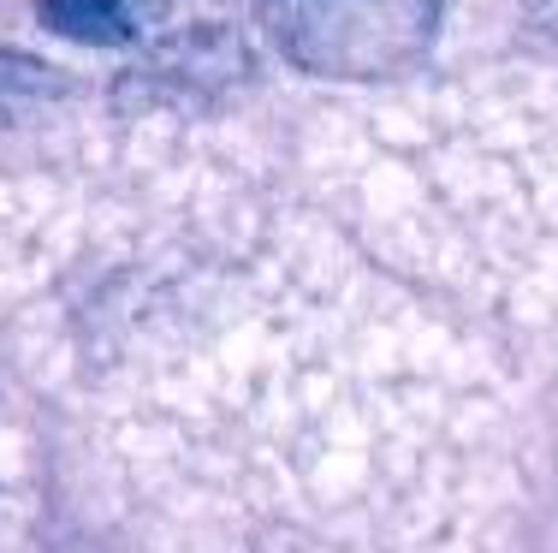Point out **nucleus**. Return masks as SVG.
<instances>
[{
	"label": "nucleus",
	"mask_w": 558,
	"mask_h": 553,
	"mask_svg": "<svg viewBox=\"0 0 558 553\" xmlns=\"http://www.w3.org/2000/svg\"><path fill=\"white\" fill-rule=\"evenodd\" d=\"M48 89H54V72H48V65H31V60H19V55H0V120L36 108Z\"/></svg>",
	"instance_id": "2"
},
{
	"label": "nucleus",
	"mask_w": 558,
	"mask_h": 553,
	"mask_svg": "<svg viewBox=\"0 0 558 553\" xmlns=\"http://www.w3.org/2000/svg\"><path fill=\"white\" fill-rule=\"evenodd\" d=\"M167 7L172 0H43V19L54 24L60 36H72V43L119 48Z\"/></svg>",
	"instance_id": "1"
}]
</instances>
